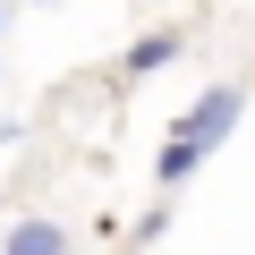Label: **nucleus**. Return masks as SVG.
<instances>
[{
    "label": "nucleus",
    "instance_id": "1",
    "mask_svg": "<svg viewBox=\"0 0 255 255\" xmlns=\"http://www.w3.org/2000/svg\"><path fill=\"white\" fill-rule=\"evenodd\" d=\"M238 119H247V94H238V85H213V94H196V111L170 128V136H179V145H196V153H221Z\"/></svg>",
    "mask_w": 255,
    "mask_h": 255
},
{
    "label": "nucleus",
    "instance_id": "2",
    "mask_svg": "<svg viewBox=\"0 0 255 255\" xmlns=\"http://www.w3.org/2000/svg\"><path fill=\"white\" fill-rule=\"evenodd\" d=\"M68 247H77V238H68L60 221H43V213H34V221H17L9 238H0V255H68Z\"/></svg>",
    "mask_w": 255,
    "mask_h": 255
},
{
    "label": "nucleus",
    "instance_id": "3",
    "mask_svg": "<svg viewBox=\"0 0 255 255\" xmlns=\"http://www.w3.org/2000/svg\"><path fill=\"white\" fill-rule=\"evenodd\" d=\"M170 60H179V34H145V43H128L119 68H128V77H153V68H170Z\"/></svg>",
    "mask_w": 255,
    "mask_h": 255
},
{
    "label": "nucleus",
    "instance_id": "4",
    "mask_svg": "<svg viewBox=\"0 0 255 255\" xmlns=\"http://www.w3.org/2000/svg\"><path fill=\"white\" fill-rule=\"evenodd\" d=\"M196 170H204V153H196V145H179V136H170V145L153 153V179H162V187H187Z\"/></svg>",
    "mask_w": 255,
    "mask_h": 255
}]
</instances>
